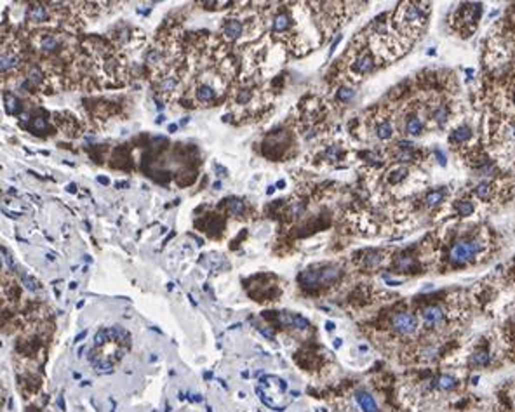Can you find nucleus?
Segmentation results:
<instances>
[{"mask_svg":"<svg viewBox=\"0 0 515 412\" xmlns=\"http://www.w3.org/2000/svg\"><path fill=\"white\" fill-rule=\"evenodd\" d=\"M338 98H339L341 101L352 100V98H353V90H352V89H346V87H343V89H339V90H338Z\"/></svg>","mask_w":515,"mask_h":412,"instance_id":"7c9ffc66","label":"nucleus"},{"mask_svg":"<svg viewBox=\"0 0 515 412\" xmlns=\"http://www.w3.org/2000/svg\"><path fill=\"white\" fill-rule=\"evenodd\" d=\"M47 122H46V118L44 116H35L34 118V124L30 126V130H34V132H37V134H42V132H47Z\"/></svg>","mask_w":515,"mask_h":412,"instance_id":"aec40b11","label":"nucleus"},{"mask_svg":"<svg viewBox=\"0 0 515 412\" xmlns=\"http://www.w3.org/2000/svg\"><path fill=\"white\" fill-rule=\"evenodd\" d=\"M458 212H459V216H470V214L473 212V206H472V202H459L458 204Z\"/></svg>","mask_w":515,"mask_h":412,"instance_id":"cd10ccee","label":"nucleus"},{"mask_svg":"<svg viewBox=\"0 0 515 412\" xmlns=\"http://www.w3.org/2000/svg\"><path fill=\"white\" fill-rule=\"evenodd\" d=\"M418 262L414 261V258H409V256H400L397 258L395 261V270L397 272H414Z\"/></svg>","mask_w":515,"mask_h":412,"instance_id":"4468645a","label":"nucleus"},{"mask_svg":"<svg viewBox=\"0 0 515 412\" xmlns=\"http://www.w3.org/2000/svg\"><path fill=\"white\" fill-rule=\"evenodd\" d=\"M372 68H374V61H372V58L369 56V54H362V56H359L355 60V63H353V72H357L359 75L369 74Z\"/></svg>","mask_w":515,"mask_h":412,"instance_id":"9d476101","label":"nucleus"},{"mask_svg":"<svg viewBox=\"0 0 515 412\" xmlns=\"http://www.w3.org/2000/svg\"><path fill=\"white\" fill-rule=\"evenodd\" d=\"M18 63H21L18 56H14V54H11V52L9 54L2 52V72L4 74L9 72V70H13L14 66H18Z\"/></svg>","mask_w":515,"mask_h":412,"instance_id":"dca6fc26","label":"nucleus"},{"mask_svg":"<svg viewBox=\"0 0 515 412\" xmlns=\"http://www.w3.org/2000/svg\"><path fill=\"white\" fill-rule=\"evenodd\" d=\"M20 276H21V280H23V284L27 286V289H30V290H39L40 289V286H39V282L35 278H32V276H28L27 273L21 270L20 272Z\"/></svg>","mask_w":515,"mask_h":412,"instance_id":"4be33fe9","label":"nucleus"},{"mask_svg":"<svg viewBox=\"0 0 515 412\" xmlns=\"http://www.w3.org/2000/svg\"><path fill=\"white\" fill-rule=\"evenodd\" d=\"M489 193H491V186H489L487 183H482V184H478V186L475 188V195L478 196V198H482V200H487Z\"/></svg>","mask_w":515,"mask_h":412,"instance_id":"bb28decb","label":"nucleus"},{"mask_svg":"<svg viewBox=\"0 0 515 412\" xmlns=\"http://www.w3.org/2000/svg\"><path fill=\"white\" fill-rule=\"evenodd\" d=\"M2 258H4V262H6L9 268H13V260H11V256L6 252V249H4V247H2Z\"/></svg>","mask_w":515,"mask_h":412,"instance_id":"2f4dec72","label":"nucleus"},{"mask_svg":"<svg viewBox=\"0 0 515 412\" xmlns=\"http://www.w3.org/2000/svg\"><path fill=\"white\" fill-rule=\"evenodd\" d=\"M289 26H291V18L287 16L286 12H280V14H277V16L273 18L272 28H273V32H275V34H284L286 30H289Z\"/></svg>","mask_w":515,"mask_h":412,"instance_id":"ddd939ff","label":"nucleus"},{"mask_svg":"<svg viewBox=\"0 0 515 412\" xmlns=\"http://www.w3.org/2000/svg\"><path fill=\"white\" fill-rule=\"evenodd\" d=\"M27 18L28 21H34V23H46L49 20V10L44 4H32L28 7Z\"/></svg>","mask_w":515,"mask_h":412,"instance_id":"6e6552de","label":"nucleus"},{"mask_svg":"<svg viewBox=\"0 0 515 412\" xmlns=\"http://www.w3.org/2000/svg\"><path fill=\"white\" fill-rule=\"evenodd\" d=\"M216 96H218V90L214 89L211 84L204 82L197 87V100L202 101V103H213V101L216 100Z\"/></svg>","mask_w":515,"mask_h":412,"instance_id":"1a4fd4ad","label":"nucleus"},{"mask_svg":"<svg viewBox=\"0 0 515 412\" xmlns=\"http://www.w3.org/2000/svg\"><path fill=\"white\" fill-rule=\"evenodd\" d=\"M470 134H472V132H470L468 127H461V129H458L454 134H452V141H459V143H461V141L468 140Z\"/></svg>","mask_w":515,"mask_h":412,"instance_id":"393cba45","label":"nucleus"},{"mask_svg":"<svg viewBox=\"0 0 515 412\" xmlns=\"http://www.w3.org/2000/svg\"><path fill=\"white\" fill-rule=\"evenodd\" d=\"M392 329L395 330V332L402 334V336H409V334H412L418 329V320H416V316L412 315V313H407V312L395 313V315L392 316Z\"/></svg>","mask_w":515,"mask_h":412,"instance_id":"20e7f679","label":"nucleus"},{"mask_svg":"<svg viewBox=\"0 0 515 412\" xmlns=\"http://www.w3.org/2000/svg\"><path fill=\"white\" fill-rule=\"evenodd\" d=\"M339 276V270L336 266H324L322 270H306L298 276V282L306 289L326 286V284L334 282Z\"/></svg>","mask_w":515,"mask_h":412,"instance_id":"7ed1b4c3","label":"nucleus"},{"mask_svg":"<svg viewBox=\"0 0 515 412\" xmlns=\"http://www.w3.org/2000/svg\"><path fill=\"white\" fill-rule=\"evenodd\" d=\"M61 44H63L61 37L54 34H40L37 37V46L44 52H56V50H60Z\"/></svg>","mask_w":515,"mask_h":412,"instance_id":"39448f33","label":"nucleus"},{"mask_svg":"<svg viewBox=\"0 0 515 412\" xmlns=\"http://www.w3.org/2000/svg\"><path fill=\"white\" fill-rule=\"evenodd\" d=\"M437 386H439L440 390H451L456 386V379L451 378V376H440V378L437 379Z\"/></svg>","mask_w":515,"mask_h":412,"instance_id":"412c9836","label":"nucleus"},{"mask_svg":"<svg viewBox=\"0 0 515 412\" xmlns=\"http://www.w3.org/2000/svg\"><path fill=\"white\" fill-rule=\"evenodd\" d=\"M228 210L233 214V216H244V210H246V206H244L242 200L232 198V200H228Z\"/></svg>","mask_w":515,"mask_h":412,"instance_id":"a211bd4d","label":"nucleus"},{"mask_svg":"<svg viewBox=\"0 0 515 412\" xmlns=\"http://www.w3.org/2000/svg\"><path fill=\"white\" fill-rule=\"evenodd\" d=\"M433 118L437 120V122H445L447 120V110H445V106H439L435 112H433Z\"/></svg>","mask_w":515,"mask_h":412,"instance_id":"c756f323","label":"nucleus"},{"mask_svg":"<svg viewBox=\"0 0 515 412\" xmlns=\"http://www.w3.org/2000/svg\"><path fill=\"white\" fill-rule=\"evenodd\" d=\"M176 84L178 80L174 78V76H167V78H164L162 84H160V90H162V92H171V90H174Z\"/></svg>","mask_w":515,"mask_h":412,"instance_id":"5701e85b","label":"nucleus"},{"mask_svg":"<svg viewBox=\"0 0 515 412\" xmlns=\"http://www.w3.org/2000/svg\"><path fill=\"white\" fill-rule=\"evenodd\" d=\"M98 180H100V183H105V184L108 183V180H107V178H98Z\"/></svg>","mask_w":515,"mask_h":412,"instance_id":"473e14b6","label":"nucleus"},{"mask_svg":"<svg viewBox=\"0 0 515 412\" xmlns=\"http://www.w3.org/2000/svg\"><path fill=\"white\" fill-rule=\"evenodd\" d=\"M480 250V244L472 238L458 240L451 246L447 254V260L452 266H463L473 260V256Z\"/></svg>","mask_w":515,"mask_h":412,"instance_id":"f03ea898","label":"nucleus"},{"mask_svg":"<svg viewBox=\"0 0 515 412\" xmlns=\"http://www.w3.org/2000/svg\"><path fill=\"white\" fill-rule=\"evenodd\" d=\"M4 103H6V112L9 115H18V113L23 112V104H21V101L14 94H4Z\"/></svg>","mask_w":515,"mask_h":412,"instance_id":"f8f14e48","label":"nucleus"},{"mask_svg":"<svg viewBox=\"0 0 515 412\" xmlns=\"http://www.w3.org/2000/svg\"><path fill=\"white\" fill-rule=\"evenodd\" d=\"M444 196H445L444 190H437V192H432V193H428V195H426L425 204H426V206H437V204L444 200Z\"/></svg>","mask_w":515,"mask_h":412,"instance_id":"6ab92c4d","label":"nucleus"},{"mask_svg":"<svg viewBox=\"0 0 515 412\" xmlns=\"http://www.w3.org/2000/svg\"><path fill=\"white\" fill-rule=\"evenodd\" d=\"M28 80H30L32 84H35V86H37V84H40L44 80L42 72H40L37 66H32L30 72H28Z\"/></svg>","mask_w":515,"mask_h":412,"instance_id":"b1692460","label":"nucleus"},{"mask_svg":"<svg viewBox=\"0 0 515 412\" xmlns=\"http://www.w3.org/2000/svg\"><path fill=\"white\" fill-rule=\"evenodd\" d=\"M355 400L360 407H362L364 412H378V406H376L374 398H372L369 393L366 392H357L355 393Z\"/></svg>","mask_w":515,"mask_h":412,"instance_id":"9b49d317","label":"nucleus"},{"mask_svg":"<svg viewBox=\"0 0 515 412\" xmlns=\"http://www.w3.org/2000/svg\"><path fill=\"white\" fill-rule=\"evenodd\" d=\"M256 392L259 393L261 400L272 409L280 410L286 406V392L287 384L277 376H263L258 382Z\"/></svg>","mask_w":515,"mask_h":412,"instance_id":"f257e3e1","label":"nucleus"},{"mask_svg":"<svg viewBox=\"0 0 515 412\" xmlns=\"http://www.w3.org/2000/svg\"><path fill=\"white\" fill-rule=\"evenodd\" d=\"M472 362L475 364V366H485V364L489 362V355H487V352H477V353H473V356H472Z\"/></svg>","mask_w":515,"mask_h":412,"instance_id":"a878e982","label":"nucleus"},{"mask_svg":"<svg viewBox=\"0 0 515 412\" xmlns=\"http://www.w3.org/2000/svg\"><path fill=\"white\" fill-rule=\"evenodd\" d=\"M242 32H244V26L239 20H226L225 24H223V35H225V38L230 40V42L240 38Z\"/></svg>","mask_w":515,"mask_h":412,"instance_id":"0eeeda50","label":"nucleus"},{"mask_svg":"<svg viewBox=\"0 0 515 412\" xmlns=\"http://www.w3.org/2000/svg\"><path fill=\"white\" fill-rule=\"evenodd\" d=\"M421 318L426 322V326H437L444 320V310L437 304H428L421 310Z\"/></svg>","mask_w":515,"mask_h":412,"instance_id":"423d86ee","label":"nucleus"},{"mask_svg":"<svg viewBox=\"0 0 515 412\" xmlns=\"http://www.w3.org/2000/svg\"><path fill=\"white\" fill-rule=\"evenodd\" d=\"M376 132H378L379 140H390V138H392V134H393L392 124H390V122H381L378 126V129H376Z\"/></svg>","mask_w":515,"mask_h":412,"instance_id":"f3484780","label":"nucleus"},{"mask_svg":"<svg viewBox=\"0 0 515 412\" xmlns=\"http://www.w3.org/2000/svg\"><path fill=\"white\" fill-rule=\"evenodd\" d=\"M421 129H423V124H421V120H419V116H416V115H411L407 120H405V130H407L409 134H419L421 132Z\"/></svg>","mask_w":515,"mask_h":412,"instance_id":"2eb2a0df","label":"nucleus"},{"mask_svg":"<svg viewBox=\"0 0 515 412\" xmlns=\"http://www.w3.org/2000/svg\"><path fill=\"white\" fill-rule=\"evenodd\" d=\"M405 178V169H397V170H392L390 172V176H388V181L390 183H399L400 180H404Z\"/></svg>","mask_w":515,"mask_h":412,"instance_id":"c85d7f7f","label":"nucleus"}]
</instances>
